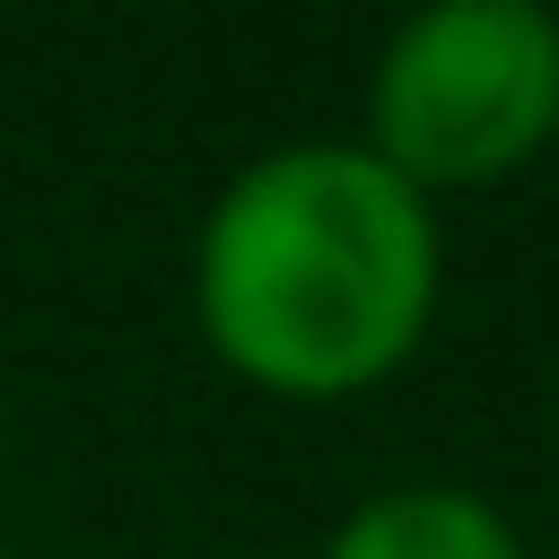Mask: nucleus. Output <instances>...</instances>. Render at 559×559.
Returning a JSON list of instances; mask_svg holds the SVG:
<instances>
[{"mask_svg": "<svg viewBox=\"0 0 559 559\" xmlns=\"http://www.w3.org/2000/svg\"><path fill=\"white\" fill-rule=\"evenodd\" d=\"M321 559H519V539L466 487H394V498L353 508Z\"/></svg>", "mask_w": 559, "mask_h": 559, "instance_id": "7ed1b4c3", "label": "nucleus"}, {"mask_svg": "<svg viewBox=\"0 0 559 559\" xmlns=\"http://www.w3.org/2000/svg\"><path fill=\"white\" fill-rule=\"evenodd\" d=\"M559 135V21L539 0H445L373 73V156L404 187H487Z\"/></svg>", "mask_w": 559, "mask_h": 559, "instance_id": "f03ea898", "label": "nucleus"}, {"mask_svg": "<svg viewBox=\"0 0 559 559\" xmlns=\"http://www.w3.org/2000/svg\"><path fill=\"white\" fill-rule=\"evenodd\" d=\"M436 311V218L373 145H280L198 239V321L270 394H353Z\"/></svg>", "mask_w": 559, "mask_h": 559, "instance_id": "f257e3e1", "label": "nucleus"}]
</instances>
